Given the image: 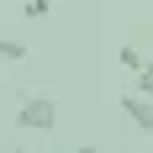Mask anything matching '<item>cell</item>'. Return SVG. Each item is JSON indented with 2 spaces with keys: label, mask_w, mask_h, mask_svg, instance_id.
Returning <instances> with one entry per match:
<instances>
[{
  "label": "cell",
  "mask_w": 153,
  "mask_h": 153,
  "mask_svg": "<svg viewBox=\"0 0 153 153\" xmlns=\"http://www.w3.org/2000/svg\"><path fill=\"white\" fill-rule=\"evenodd\" d=\"M122 116L137 127V132H148V137H153V100H148V95L127 90V95H122Z\"/></svg>",
  "instance_id": "7a4b0ae2"
},
{
  "label": "cell",
  "mask_w": 153,
  "mask_h": 153,
  "mask_svg": "<svg viewBox=\"0 0 153 153\" xmlns=\"http://www.w3.org/2000/svg\"><path fill=\"white\" fill-rule=\"evenodd\" d=\"M16 127H21V132H37V137H48V132L58 127V100H53L48 90L27 95V100L16 106Z\"/></svg>",
  "instance_id": "6da1fadb"
},
{
  "label": "cell",
  "mask_w": 153,
  "mask_h": 153,
  "mask_svg": "<svg viewBox=\"0 0 153 153\" xmlns=\"http://www.w3.org/2000/svg\"><path fill=\"white\" fill-rule=\"evenodd\" d=\"M48 11H53V0H27V5H21V16H27V21H42Z\"/></svg>",
  "instance_id": "8992f818"
},
{
  "label": "cell",
  "mask_w": 153,
  "mask_h": 153,
  "mask_svg": "<svg viewBox=\"0 0 153 153\" xmlns=\"http://www.w3.org/2000/svg\"><path fill=\"white\" fill-rule=\"evenodd\" d=\"M116 63H122L127 74H137L143 63H148V53H143V48H132V42H127V48H122V53H116Z\"/></svg>",
  "instance_id": "277c9868"
},
{
  "label": "cell",
  "mask_w": 153,
  "mask_h": 153,
  "mask_svg": "<svg viewBox=\"0 0 153 153\" xmlns=\"http://www.w3.org/2000/svg\"><path fill=\"white\" fill-rule=\"evenodd\" d=\"M132 85H137V95H148V100H153V53H148V63H143L137 74H132Z\"/></svg>",
  "instance_id": "5b68a950"
},
{
  "label": "cell",
  "mask_w": 153,
  "mask_h": 153,
  "mask_svg": "<svg viewBox=\"0 0 153 153\" xmlns=\"http://www.w3.org/2000/svg\"><path fill=\"white\" fill-rule=\"evenodd\" d=\"M32 48L21 42V37H0V63H27Z\"/></svg>",
  "instance_id": "3957f363"
}]
</instances>
